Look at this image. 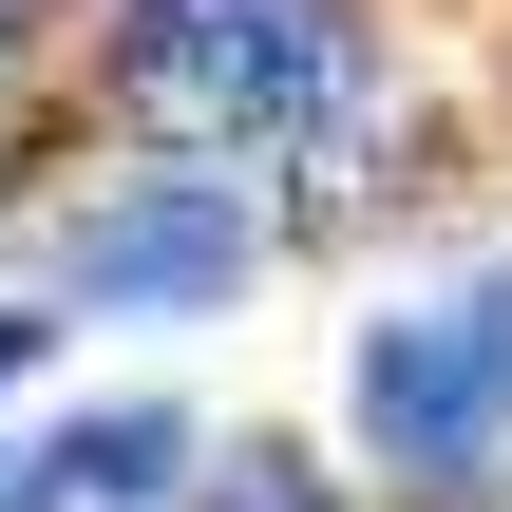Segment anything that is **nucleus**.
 <instances>
[{
	"label": "nucleus",
	"instance_id": "obj_6",
	"mask_svg": "<svg viewBox=\"0 0 512 512\" xmlns=\"http://www.w3.org/2000/svg\"><path fill=\"white\" fill-rule=\"evenodd\" d=\"M0 152H19V0H0Z\"/></svg>",
	"mask_w": 512,
	"mask_h": 512
},
{
	"label": "nucleus",
	"instance_id": "obj_5",
	"mask_svg": "<svg viewBox=\"0 0 512 512\" xmlns=\"http://www.w3.org/2000/svg\"><path fill=\"white\" fill-rule=\"evenodd\" d=\"M266 0H114V38H247Z\"/></svg>",
	"mask_w": 512,
	"mask_h": 512
},
{
	"label": "nucleus",
	"instance_id": "obj_1",
	"mask_svg": "<svg viewBox=\"0 0 512 512\" xmlns=\"http://www.w3.org/2000/svg\"><path fill=\"white\" fill-rule=\"evenodd\" d=\"M361 418H380L399 475H475L494 456L512 437V266H475L456 304H418V323L361 342Z\"/></svg>",
	"mask_w": 512,
	"mask_h": 512
},
{
	"label": "nucleus",
	"instance_id": "obj_3",
	"mask_svg": "<svg viewBox=\"0 0 512 512\" xmlns=\"http://www.w3.org/2000/svg\"><path fill=\"white\" fill-rule=\"evenodd\" d=\"M171 456H190V437H171L152 399H114V418H57V437L19 456V512H133V494H171Z\"/></svg>",
	"mask_w": 512,
	"mask_h": 512
},
{
	"label": "nucleus",
	"instance_id": "obj_4",
	"mask_svg": "<svg viewBox=\"0 0 512 512\" xmlns=\"http://www.w3.org/2000/svg\"><path fill=\"white\" fill-rule=\"evenodd\" d=\"M209 512H323V475H304L285 437H228V456H209Z\"/></svg>",
	"mask_w": 512,
	"mask_h": 512
},
{
	"label": "nucleus",
	"instance_id": "obj_2",
	"mask_svg": "<svg viewBox=\"0 0 512 512\" xmlns=\"http://www.w3.org/2000/svg\"><path fill=\"white\" fill-rule=\"evenodd\" d=\"M76 285H95V304H228V285H247V209L190 190V171H171V190H114L95 247H76Z\"/></svg>",
	"mask_w": 512,
	"mask_h": 512
}]
</instances>
